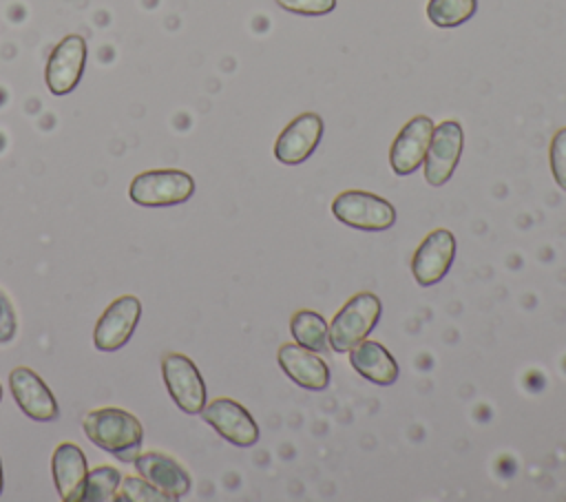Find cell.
Instances as JSON below:
<instances>
[{"label":"cell","mask_w":566,"mask_h":502,"mask_svg":"<svg viewBox=\"0 0 566 502\" xmlns=\"http://www.w3.org/2000/svg\"><path fill=\"white\" fill-rule=\"evenodd\" d=\"M86 438L122 462H135L144 442L142 422L117 407L93 409L82 420Z\"/></svg>","instance_id":"6da1fadb"},{"label":"cell","mask_w":566,"mask_h":502,"mask_svg":"<svg viewBox=\"0 0 566 502\" xmlns=\"http://www.w3.org/2000/svg\"><path fill=\"white\" fill-rule=\"evenodd\" d=\"M2 484H4V482H2V464H0V493H2Z\"/></svg>","instance_id":"d4e9b609"},{"label":"cell","mask_w":566,"mask_h":502,"mask_svg":"<svg viewBox=\"0 0 566 502\" xmlns=\"http://www.w3.org/2000/svg\"><path fill=\"white\" fill-rule=\"evenodd\" d=\"M53 482L64 502H80L84 498V484L88 475V464L84 451L73 442H62L55 447L51 458Z\"/></svg>","instance_id":"2e32d148"},{"label":"cell","mask_w":566,"mask_h":502,"mask_svg":"<svg viewBox=\"0 0 566 502\" xmlns=\"http://www.w3.org/2000/svg\"><path fill=\"white\" fill-rule=\"evenodd\" d=\"M478 0H429L427 18L440 29H453L475 15Z\"/></svg>","instance_id":"d6986e66"},{"label":"cell","mask_w":566,"mask_h":502,"mask_svg":"<svg viewBox=\"0 0 566 502\" xmlns=\"http://www.w3.org/2000/svg\"><path fill=\"white\" fill-rule=\"evenodd\" d=\"M551 172L562 190H566V126L559 128L551 139Z\"/></svg>","instance_id":"7402d4cb"},{"label":"cell","mask_w":566,"mask_h":502,"mask_svg":"<svg viewBox=\"0 0 566 502\" xmlns=\"http://www.w3.org/2000/svg\"><path fill=\"white\" fill-rule=\"evenodd\" d=\"M15 336V314L7 296L0 292V343H9Z\"/></svg>","instance_id":"cb8c5ba5"},{"label":"cell","mask_w":566,"mask_h":502,"mask_svg":"<svg viewBox=\"0 0 566 502\" xmlns=\"http://www.w3.org/2000/svg\"><path fill=\"white\" fill-rule=\"evenodd\" d=\"M9 387L18 407L38 422H51L60 418V407L44 380L29 367H15L9 374Z\"/></svg>","instance_id":"7c38bea8"},{"label":"cell","mask_w":566,"mask_h":502,"mask_svg":"<svg viewBox=\"0 0 566 502\" xmlns=\"http://www.w3.org/2000/svg\"><path fill=\"white\" fill-rule=\"evenodd\" d=\"M455 259V237L438 228L429 232L411 257V274L418 285L431 287L447 276Z\"/></svg>","instance_id":"9c48e42d"},{"label":"cell","mask_w":566,"mask_h":502,"mask_svg":"<svg viewBox=\"0 0 566 502\" xmlns=\"http://www.w3.org/2000/svg\"><path fill=\"white\" fill-rule=\"evenodd\" d=\"M290 334L296 345L312 352H327L329 347V327L327 321L314 310H298L290 321Z\"/></svg>","instance_id":"ac0fdd59"},{"label":"cell","mask_w":566,"mask_h":502,"mask_svg":"<svg viewBox=\"0 0 566 502\" xmlns=\"http://www.w3.org/2000/svg\"><path fill=\"white\" fill-rule=\"evenodd\" d=\"M433 128V119L427 115H416L400 128L389 148V164L396 175L405 177L422 166Z\"/></svg>","instance_id":"8fae6325"},{"label":"cell","mask_w":566,"mask_h":502,"mask_svg":"<svg viewBox=\"0 0 566 502\" xmlns=\"http://www.w3.org/2000/svg\"><path fill=\"white\" fill-rule=\"evenodd\" d=\"M276 360L285 376L292 378L303 389L321 391L329 385V367L312 349H305L296 343H285L279 347Z\"/></svg>","instance_id":"9a60e30c"},{"label":"cell","mask_w":566,"mask_h":502,"mask_svg":"<svg viewBox=\"0 0 566 502\" xmlns=\"http://www.w3.org/2000/svg\"><path fill=\"white\" fill-rule=\"evenodd\" d=\"M142 316V301L133 294L117 296L97 318L93 343L99 352H115L128 343Z\"/></svg>","instance_id":"ba28073f"},{"label":"cell","mask_w":566,"mask_h":502,"mask_svg":"<svg viewBox=\"0 0 566 502\" xmlns=\"http://www.w3.org/2000/svg\"><path fill=\"white\" fill-rule=\"evenodd\" d=\"M201 416L221 438L237 447H252L261 436L250 411L232 398H214L206 402Z\"/></svg>","instance_id":"30bf717a"},{"label":"cell","mask_w":566,"mask_h":502,"mask_svg":"<svg viewBox=\"0 0 566 502\" xmlns=\"http://www.w3.org/2000/svg\"><path fill=\"white\" fill-rule=\"evenodd\" d=\"M161 376L172 402L195 416L206 407V383L197 365L184 354H166L161 360Z\"/></svg>","instance_id":"5b68a950"},{"label":"cell","mask_w":566,"mask_h":502,"mask_svg":"<svg viewBox=\"0 0 566 502\" xmlns=\"http://www.w3.org/2000/svg\"><path fill=\"white\" fill-rule=\"evenodd\" d=\"M382 303L374 292L354 294L329 323V347L332 352L345 354L365 341L378 325Z\"/></svg>","instance_id":"7a4b0ae2"},{"label":"cell","mask_w":566,"mask_h":502,"mask_svg":"<svg viewBox=\"0 0 566 502\" xmlns=\"http://www.w3.org/2000/svg\"><path fill=\"white\" fill-rule=\"evenodd\" d=\"M119 482H122V473L115 467H111V464L95 467L86 475L82 500H86V502H113L115 495H117Z\"/></svg>","instance_id":"ffe728a7"},{"label":"cell","mask_w":566,"mask_h":502,"mask_svg":"<svg viewBox=\"0 0 566 502\" xmlns=\"http://www.w3.org/2000/svg\"><path fill=\"white\" fill-rule=\"evenodd\" d=\"M0 400H2V387H0Z\"/></svg>","instance_id":"484cf974"},{"label":"cell","mask_w":566,"mask_h":502,"mask_svg":"<svg viewBox=\"0 0 566 502\" xmlns=\"http://www.w3.org/2000/svg\"><path fill=\"white\" fill-rule=\"evenodd\" d=\"M115 500L119 502H170L166 493L153 487L146 478H122Z\"/></svg>","instance_id":"44dd1931"},{"label":"cell","mask_w":566,"mask_h":502,"mask_svg":"<svg viewBox=\"0 0 566 502\" xmlns=\"http://www.w3.org/2000/svg\"><path fill=\"white\" fill-rule=\"evenodd\" d=\"M349 365L358 376L382 387L394 385L400 374L398 363L389 354V349L378 341H369V338L360 341L356 347L349 349Z\"/></svg>","instance_id":"e0dca14e"},{"label":"cell","mask_w":566,"mask_h":502,"mask_svg":"<svg viewBox=\"0 0 566 502\" xmlns=\"http://www.w3.org/2000/svg\"><path fill=\"white\" fill-rule=\"evenodd\" d=\"M276 4L298 15H327L336 9V0H276Z\"/></svg>","instance_id":"603a6c76"},{"label":"cell","mask_w":566,"mask_h":502,"mask_svg":"<svg viewBox=\"0 0 566 502\" xmlns=\"http://www.w3.org/2000/svg\"><path fill=\"white\" fill-rule=\"evenodd\" d=\"M128 195L142 208L179 206L195 195V179L177 168L146 170L130 181Z\"/></svg>","instance_id":"3957f363"},{"label":"cell","mask_w":566,"mask_h":502,"mask_svg":"<svg viewBox=\"0 0 566 502\" xmlns=\"http://www.w3.org/2000/svg\"><path fill=\"white\" fill-rule=\"evenodd\" d=\"M0 102H2V95H0Z\"/></svg>","instance_id":"4316f807"},{"label":"cell","mask_w":566,"mask_h":502,"mask_svg":"<svg viewBox=\"0 0 566 502\" xmlns=\"http://www.w3.org/2000/svg\"><path fill=\"white\" fill-rule=\"evenodd\" d=\"M86 66V40L77 33L64 35L51 51L44 69L46 86L53 95H69L82 80Z\"/></svg>","instance_id":"52a82bcc"},{"label":"cell","mask_w":566,"mask_h":502,"mask_svg":"<svg viewBox=\"0 0 566 502\" xmlns=\"http://www.w3.org/2000/svg\"><path fill=\"white\" fill-rule=\"evenodd\" d=\"M332 215L356 230L380 232L396 223V208L367 190H345L332 201Z\"/></svg>","instance_id":"277c9868"},{"label":"cell","mask_w":566,"mask_h":502,"mask_svg":"<svg viewBox=\"0 0 566 502\" xmlns=\"http://www.w3.org/2000/svg\"><path fill=\"white\" fill-rule=\"evenodd\" d=\"M462 148H464V133L455 119H444L433 128V135L422 161L424 179L429 186L438 188L451 179L460 161Z\"/></svg>","instance_id":"8992f818"},{"label":"cell","mask_w":566,"mask_h":502,"mask_svg":"<svg viewBox=\"0 0 566 502\" xmlns=\"http://www.w3.org/2000/svg\"><path fill=\"white\" fill-rule=\"evenodd\" d=\"M323 119L316 113H301L276 137L274 157L285 166H298L316 150L323 137Z\"/></svg>","instance_id":"4fadbf2b"},{"label":"cell","mask_w":566,"mask_h":502,"mask_svg":"<svg viewBox=\"0 0 566 502\" xmlns=\"http://www.w3.org/2000/svg\"><path fill=\"white\" fill-rule=\"evenodd\" d=\"M135 469L153 487H157L161 493H166V498L170 502L188 495V491L192 487L188 471L166 453H157V451L139 453L135 458Z\"/></svg>","instance_id":"5bb4252c"}]
</instances>
